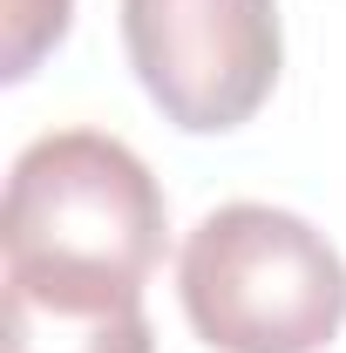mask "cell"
Masks as SVG:
<instances>
[{"label": "cell", "mask_w": 346, "mask_h": 353, "mask_svg": "<svg viewBox=\"0 0 346 353\" xmlns=\"http://www.w3.org/2000/svg\"><path fill=\"white\" fill-rule=\"evenodd\" d=\"M163 183L109 130H48L7 170L0 285L41 306H143V285L163 265Z\"/></svg>", "instance_id": "obj_1"}, {"label": "cell", "mask_w": 346, "mask_h": 353, "mask_svg": "<svg viewBox=\"0 0 346 353\" xmlns=\"http://www.w3.org/2000/svg\"><path fill=\"white\" fill-rule=\"evenodd\" d=\"M183 319L211 353H319L346 326V259L278 204H217L176 259Z\"/></svg>", "instance_id": "obj_2"}, {"label": "cell", "mask_w": 346, "mask_h": 353, "mask_svg": "<svg viewBox=\"0 0 346 353\" xmlns=\"http://www.w3.org/2000/svg\"><path fill=\"white\" fill-rule=\"evenodd\" d=\"M123 48L150 102L197 136L252 123L285 68L278 0H123Z\"/></svg>", "instance_id": "obj_3"}, {"label": "cell", "mask_w": 346, "mask_h": 353, "mask_svg": "<svg viewBox=\"0 0 346 353\" xmlns=\"http://www.w3.org/2000/svg\"><path fill=\"white\" fill-rule=\"evenodd\" d=\"M0 353H156L143 306H41L14 285H0Z\"/></svg>", "instance_id": "obj_4"}, {"label": "cell", "mask_w": 346, "mask_h": 353, "mask_svg": "<svg viewBox=\"0 0 346 353\" xmlns=\"http://www.w3.org/2000/svg\"><path fill=\"white\" fill-rule=\"evenodd\" d=\"M75 0H0V75L28 82L41 68V54L68 34Z\"/></svg>", "instance_id": "obj_5"}]
</instances>
